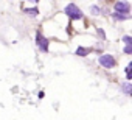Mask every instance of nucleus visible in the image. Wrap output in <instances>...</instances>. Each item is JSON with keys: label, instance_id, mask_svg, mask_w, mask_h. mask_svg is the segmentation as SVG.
I'll use <instances>...</instances> for the list:
<instances>
[{"label": "nucleus", "instance_id": "1", "mask_svg": "<svg viewBox=\"0 0 132 120\" xmlns=\"http://www.w3.org/2000/svg\"><path fill=\"white\" fill-rule=\"evenodd\" d=\"M64 13L70 17V20H79V19H82V16H84L82 11H81L75 3L67 5V6H65V10H64Z\"/></svg>", "mask_w": 132, "mask_h": 120}, {"label": "nucleus", "instance_id": "2", "mask_svg": "<svg viewBox=\"0 0 132 120\" xmlns=\"http://www.w3.org/2000/svg\"><path fill=\"white\" fill-rule=\"evenodd\" d=\"M98 63L104 67V69H113L117 66V61H115V58L112 55H101L98 58Z\"/></svg>", "mask_w": 132, "mask_h": 120}, {"label": "nucleus", "instance_id": "3", "mask_svg": "<svg viewBox=\"0 0 132 120\" xmlns=\"http://www.w3.org/2000/svg\"><path fill=\"white\" fill-rule=\"evenodd\" d=\"M36 45H37V48L40 50V51H44V53H47L48 51V45H50V42H48V39L40 33V31H37L36 33Z\"/></svg>", "mask_w": 132, "mask_h": 120}, {"label": "nucleus", "instance_id": "4", "mask_svg": "<svg viewBox=\"0 0 132 120\" xmlns=\"http://www.w3.org/2000/svg\"><path fill=\"white\" fill-rule=\"evenodd\" d=\"M113 13H118V14H123V16H129L130 13V3L129 2H117L113 5Z\"/></svg>", "mask_w": 132, "mask_h": 120}, {"label": "nucleus", "instance_id": "5", "mask_svg": "<svg viewBox=\"0 0 132 120\" xmlns=\"http://www.w3.org/2000/svg\"><path fill=\"white\" fill-rule=\"evenodd\" d=\"M120 89L124 92V95H130V94H132V83L126 81V83H123V84H121V87H120Z\"/></svg>", "mask_w": 132, "mask_h": 120}, {"label": "nucleus", "instance_id": "6", "mask_svg": "<svg viewBox=\"0 0 132 120\" xmlns=\"http://www.w3.org/2000/svg\"><path fill=\"white\" fill-rule=\"evenodd\" d=\"M90 51H92V48H87V47H78V48H76V55H78V56H82V58L87 56Z\"/></svg>", "mask_w": 132, "mask_h": 120}, {"label": "nucleus", "instance_id": "7", "mask_svg": "<svg viewBox=\"0 0 132 120\" xmlns=\"http://www.w3.org/2000/svg\"><path fill=\"white\" fill-rule=\"evenodd\" d=\"M112 19L113 20H127L129 19V16H123V14H118V13H112Z\"/></svg>", "mask_w": 132, "mask_h": 120}, {"label": "nucleus", "instance_id": "8", "mask_svg": "<svg viewBox=\"0 0 132 120\" xmlns=\"http://www.w3.org/2000/svg\"><path fill=\"white\" fill-rule=\"evenodd\" d=\"M90 13H92L93 16H100V14H101V10H100L98 5H93V6H90Z\"/></svg>", "mask_w": 132, "mask_h": 120}, {"label": "nucleus", "instance_id": "9", "mask_svg": "<svg viewBox=\"0 0 132 120\" xmlns=\"http://www.w3.org/2000/svg\"><path fill=\"white\" fill-rule=\"evenodd\" d=\"M23 11H25V13H28V14H33V16H36V14L39 13V10H37L36 6H34V8H25Z\"/></svg>", "mask_w": 132, "mask_h": 120}, {"label": "nucleus", "instance_id": "10", "mask_svg": "<svg viewBox=\"0 0 132 120\" xmlns=\"http://www.w3.org/2000/svg\"><path fill=\"white\" fill-rule=\"evenodd\" d=\"M123 41H124V44H126V45H132V38H130V36H124V38H123Z\"/></svg>", "mask_w": 132, "mask_h": 120}, {"label": "nucleus", "instance_id": "11", "mask_svg": "<svg viewBox=\"0 0 132 120\" xmlns=\"http://www.w3.org/2000/svg\"><path fill=\"white\" fill-rule=\"evenodd\" d=\"M123 51H124L126 55H130V53H132V45H126V47L123 48Z\"/></svg>", "mask_w": 132, "mask_h": 120}, {"label": "nucleus", "instance_id": "12", "mask_svg": "<svg viewBox=\"0 0 132 120\" xmlns=\"http://www.w3.org/2000/svg\"><path fill=\"white\" fill-rule=\"evenodd\" d=\"M96 31H98V36H100V38H101V39H106V34H104V31H103V30H101V28H98V30H96Z\"/></svg>", "mask_w": 132, "mask_h": 120}]
</instances>
